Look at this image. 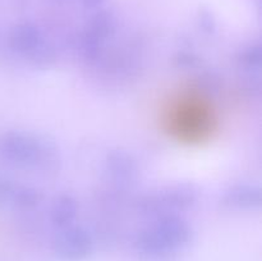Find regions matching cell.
Instances as JSON below:
<instances>
[{"mask_svg": "<svg viewBox=\"0 0 262 261\" xmlns=\"http://www.w3.org/2000/svg\"><path fill=\"white\" fill-rule=\"evenodd\" d=\"M87 3H91V4H96V3L101 2V0H86Z\"/></svg>", "mask_w": 262, "mask_h": 261, "instance_id": "2", "label": "cell"}, {"mask_svg": "<svg viewBox=\"0 0 262 261\" xmlns=\"http://www.w3.org/2000/svg\"><path fill=\"white\" fill-rule=\"evenodd\" d=\"M155 122L170 142L204 147L219 136L222 110L214 95L197 83H181L159 99Z\"/></svg>", "mask_w": 262, "mask_h": 261, "instance_id": "1", "label": "cell"}]
</instances>
